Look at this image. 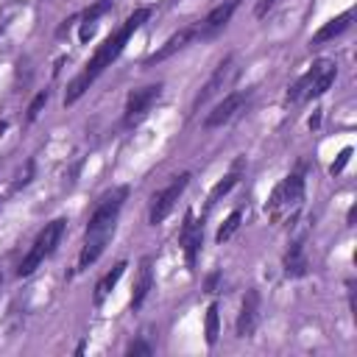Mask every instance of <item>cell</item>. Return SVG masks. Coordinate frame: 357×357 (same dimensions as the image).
Masks as SVG:
<instances>
[{
	"label": "cell",
	"mask_w": 357,
	"mask_h": 357,
	"mask_svg": "<svg viewBox=\"0 0 357 357\" xmlns=\"http://www.w3.org/2000/svg\"><path fill=\"white\" fill-rule=\"evenodd\" d=\"M351 20H354V8H346L343 14H337V17H332L329 22H324V25H321V28H318V31L312 33L310 45H321V42H329V39L340 36L343 31H349Z\"/></svg>",
	"instance_id": "cell-16"
},
{
	"label": "cell",
	"mask_w": 357,
	"mask_h": 357,
	"mask_svg": "<svg viewBox=\"0 0 357 357\" xmlns=\"http://www.w3.org/2000/svg\"><path fill=\"white\" fill-rule=\"evenodd\" d=\"M126 354H131V357H134V354H153V349H151V343H145V340H134Z\"/></svg>",
	"instance_id": "cell-24"
},
{
	"label": "cell",
	"mask_w": 357,
	"mask_h": 357,
	"mask_svg": "<svg viewBox=\"0 0 357 357\" xmlns=\"http://www.w3.org/2000/svg\"><path fill=\"white\" fill-rule=\"evenodd\" d=\"M201 243H204V223H198L192 218V212L184 215V223H181V234H178V245L184 248V259L187 265L192 268L195 265V257L201 251Z\"/></svg>",
	"instance_id": "cell-10"
},
{
	"label": "cell",
	"mask_w": 357,
	"mask_h": 357,
	"mask_svg": "<svg viewBox=\"0 0 357 357\" xmlns=\"http://www.w3.org/2000/svg\"><path fill=\"white\" fill-rule=\"evenodd\" d=\"M109 8H112V0H98L92 8H86L84 22H81V31H78V39H81V42H89V39H92V33H95V22H98Z\"/></svg>",
	"instance_id": "cell-18"
},
{
	"label": "cell",
	"mask_w": 357,
	"mask_h": 357,
	"mask_svg": "<svg viewBox=\"0 0 357 357\" xmlns=\"http://www.w3.org/2000/svg\"><path fill=\"white\" fill-rule=\"evenodd\" d=\"M126 195H128V187H114L112 192H106V195L98 201L95 212L89 215L86 231H84V243H81V254H78V271H86L89 265H95L98 257H100V254L106 251V245L112 243Z\"/></svg>",
	"instance_id": "cell-2"
},
{
	"label": "cell",
	"mask_w": 357,
	"mask_h": 357,
	"mask_svg": "<svg viewBox=\"0 0 357 357\" xmlns=\"http://www.w3.org/2000/svg\"><path fill=\"white\" fill-rule=\"evenodd\" d=\"M240 220H243V212H240V209H234V212L220 223V229H218V234H215V243H220V245H223V243H226V240L240 229Z\"/></svg>",
	"instance_id": "cell-21"
},
{
	"label": "cell",
	"mask_w": 357,
	"mask_h": 357,
	"mask_svg": "<svg viewBox=\"0 0 357 357\" xmlns=\"http://www.w3.org/2000/svg\"><path fill=\"white\" fill-rule=\"evenodd\" d=\"M61 234H64V218H56V220H50V223H45V229L36 234V240H33V245L28 248V254L22 257V262H20V268H17V276L20 279H25V276H31L53 251H56V245H59V240H61Z\"/></svg>",
	"instance_id": "cell-5"
},
{
	"label": "cell",
	"mask_w": 357,
	"mask_h": 357,
	"mask_svg": "<svg viewBox=\"0 0 357 357\" xmlns=\"http://www.w3.org/2000/svg\"><path fill=\"white\" fill-rule=\"evenodd\" d=\"M276 3H279V0H257V8H254V14H257V17H265V14H268V11H271Z\"/></svg>",
	"instance_id": "cell-25"
},
{
	"label": "cell",
	"mask_w": 357,
	"mask_h": 357,
	"mask_svg": "<svg viewBox=\"0 0 357 357\" xmlns=\"http://www.w3.org/2000/svg\"><path fill=\"white\" fill-rule=\"evenodd\" d=\"M162 95V84H148L139 89H131L126 98V109H123V123L126 126H137L148 117V112L153 109V103Z\"/></svg>",
	"instance_id": "cell-7"
},
{
	"label": "cell",
	"mask_w": 357,
	"mask_h": 357,
	"mask_svg": "<svg viewBox=\"0 0 357 357\" xmlns=\"http://www.w3.org/2000/svg\"><path fill=\"white\" fill-rule=\"evenodd\" d=\"M153 287V259L151 257H142L139 262V271H137V279H134V290H131V310H139L142 301L148 298Z\"/></svg>",
	"instance_id": "cell-15"
},
{
	"label": "cell",
	"mask_w": 357,
	"mask_h": 357,
	"mask_svg": "<svg viewBox=\"0 0 357 357\" xmlns=\"http://www.w3.org/2000/svg\"><path fill=\"white\" fill-rule=\"evenodd\" d=\"M245 92H229L206 117H204V128H218V126H223V123H229L240 109H243V103H245Z\"/></svg>",
	"instance_id": "cell-12"
},
{
	"label": "cell",
	"mask_w": 357,
	"mask_h": 357,
	"mask_svg": "<svg viewBox=\"0 0 357 357\" xmlns=\"http://www.w3.org/2000/svg\"><path fill=\"white\" fill-rule=\"evenodd\" d=\"M151 17V8H137L134 14H128L126 20H123V25L114 31V33H109L106 39H103V45H98V50L92 53V59L84 64V70L67 84V92H64V106H73L95 81H98V75L106 70V67H112V61L123 53V47H126V42L142 28V22Z\"/></svg>",
	"instance_id": "cell-1"
},
{
	"label": "cell",
	"mask_w": 357,
	"mask_h": 357,
	"mask_svg": "<svg viewBox=\"0 0 357 357\" xmlns=\"http://www.w3.org/2000/svg\"><path fill=\"white\" fill-rule=\"evenodd\" d=\"M47 98H50V92L45 89V92H39V95L31 100V106H28V123H33V120L42 114V109H45V103H47Z\"/></svg>",
	"instance_id": "cell-22"
},
{
	"label": "cell",
	"mask_w": 357,
	"mask_h": 357,
	"mask_svg": "<svg viewBox=\"0 0 357 357\" xmlns=\"http://www.w3.org/2000/svg\"><path fill=\"white\" fill-rule=\"evenodd\" d=\"M0 131H6V123H0Z\"/></svg>",
	"instance_id": "cell-27"
},
{
	"label": "cell",
	"mask_w": 357,
	"mask_h": 357,
	"mask_svg": "<svg viewBox=\"0 0 357 357\" xmlns=\"http://www.w3.org/2000/svg\"><path fill=\"white\" fill-rule=\"evenodd\" d=\"M198 36H195V22L192 25H184L181 31H176L173 36H167V42L159 47V50H153L151 53V59H148V64H159V61H165V59H170V56H176L178 50H184L190 42H195Z\"/></svg>",
	"instance_id": "cell-14"
},
{
	"label": "cell",
	"mask_w": 357,
	"mask_h": 357,
	"mask_svg": "<svg viewBox=\"0 0 357 357\" xmlns=\"http://www.w3.org/2000/svg\"><path fill=\"white\" fill-rule=\"evenodd\" d=\"M231 64H234V56H223V61L215 67V73L209 75V81H206V84L201 86V92L192 98V112H198V109H201L212 95H218V92L223 89V84H226V81H229V75L234 73V67H231Z\"/></svg>",
	"instance_id": "cell-9"
},
{
	"label": "cell",
	"mask_w": 357,
	"mask_h": 357,
	"mask_svg": "<svg viewBox=\"0 0 357 357\" xmlns=\"http://www.w3.org/2000/svg\"><path fill=\"white\" fill-rule=\"evenodd\" d=\"M282 268H284V276H290V279H301V276L310 273V259H307L304 234L290 243V248H287L284 257H282Z\"/></svg>",
	"instance_id": "cell-13"
},
{
	"label": "cell",
	"mask_w": 357,
	"mask_h": 357,
	"mask_svg": "<svg viewBox=\"0 0 357 357\" xmlns=\"http://www.w3.org/2000/svg\"><path fill=\"white\" fill-rule=\"evenodd\" d=\"M218 279H220V271H212L209 276H206V293H215V287H218Z\"/></svg>",
	"instance_id": "cell-26"
},
{
	"label": "cell",
	"mask_w": 357,
	"mask_h": 357,
	"mask_svg": "<svg viewBox=\"0 0 357 357\" xmlns=\"http://www.w3.org/2000/svg\"><path fill=\"white\" fill-rule=\"evenodd\" d=\"M237 6H240V0H223V3H218L201 22H195V36H198V39H212V36H218V33L229 25V20H231V14L237 11Z\"/></svg>",
	"instance_id": "cell-8"
},
{
	"label": "cell",
	"mask_w": 357,
	"mask_h": 357,
	"mask_svg": "<svg viewBox=\"0 0 357 357\" xmlns=\"http://www.w3.org/2000/svg\"><path fill=\"white\" fill-rule=\"evenodd\" d=\"M301 204H304V173L293 170L273 187V192L265 204V212L276 226H293Z\"/></svg>",
	"instance_id": "cell-3"
},
{
	"label": "cell",
	"mask_w": 357,
	"mask_h": 357,
	"mask_svg": "<svg viewBox=\"0 0 357 357\" xmlns=\"http://www.w3.org/2000/svg\"><path fill=\"white\" fill-rule=\"evenodd\" d=\"M0 206H3V201H0Z\"/></svg>",
	"instance_id": "cell-28"
},
{
	"label": "cell",
	"mask_w": 357,
	"mask_h": 357,
	"mask_svg": "<svg viewBox=\"0 0 357 357\" xmlns=\"http://www.w3.org/2000/svg\"><path fill=\"white\" fill-rule=\"evenodd\" d=\"M237 170H240V162H237V167H234L231 173H226V176H223V178H220V181L212 187V192H209V204L220 201V198H223V195H226V192H229V190H231V187L240 181V173H237Z\"/></svg>",
	"instance_id": "cell-20"
},
{
	"label": "cell",
	"mask_w": 357,
	"mask_h": 357,
	"mask_svg": "<svg viewBox=\"0 0 357 357\" xmlns=\"http://www.w3.org/2000/svg\"><path fill=\"white\" fill-rule=\"evenodd\" d=\"M335 75H337V64H335L332 59H318V61L287 89V100L296 103V100L321 98V95L335 84Z\"/></svg>",
	"instance_id": "cell-4"
},
{
	"label": "cell",
	"mask_w": 357,
	"mask_h": 357,
	"mask_svg": "<svg viewBox=\"0 0 357 357\" xmlns=\"http://www.w3.org/2000/svg\"><path fill=\"white\" fill-rule=\"evenodd\" d=\"M190 178H192L190 173H178L165 190H159V192L151 195V209H148V220H151V226H159V223L173 212V206H176L178 195L187 190Z\"/></svg>",
	"instance_id": "cell-6"
},
{
	"label": "cell",
	"mask_w": 357,
	"mask_h": 357,
	"mask_svg": "<svg viewBox=\"0 0 357 357\" xmlns=\"http://www.w3.org/2000/svg\"><path fill=\"white\" fill-rule=\"evenodd\" d=\"M257 324H259V293L251 287L243 296V304H240V312H237V321H234L237 337H251Z\"/></svg>",
	"instance_id": "cell-11"
},
{
	"label": "cell",
	"mask_w": 357,
	"mask_h": 357,
	"mask_svg": "<svg viewBox=\"0 0 357 357\" xmlns=\"http://www.w3.org/2000/svg\"><path fill=\"white\" fill-rule=\"evenodd\" d=\"M218 335H220V315H218V304L212 301V304L206 307V321H204L206 346H215V343H218Z\"/></svg>",
	"instance_id": "cell-19"
},
{
	"label": "cell",
	"mask_w": 357,
	"mask_h": 357,
	"mask_svg": "<svg viewBox=\"0 0 357 357\" xmlns=\"http://www.w3.org/2000/svg\"><path fill=\"white\" fill-rule=\"evenodd\" d=\"M126 268H128V265H126V259H123V262H117L109 273H103V276H100V282L95 284V304H98V307H100V304L106 301V296L114 290V284L120 282V276L126 273Z\"/></svg>",
	"instance_id": "cell-17"
},
{
	"label": "cell",
	"mask_w": 357,
	"mask_h": 357,
	"mask_svg": "<svg viewBox=\"0 0 357 357\" xmlns=\"http://www.w3.org/2000/svg\"><path fill=\"white\" fill-rule=\"evenodd\" d=\"M349 156H351V148L346 145L343 151H340V156H337V162H332V167H329V173L335 176V173H340L343 167H346V162H349Z\"/></svg>",
	"instance_id": "cell-23"
}]
</instances>
